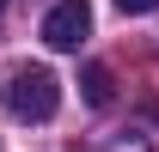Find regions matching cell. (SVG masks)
Listing matches in <instances>:
<instances>
[{"instance_id":"5","label":"cell","mask_w":159,"mask_h":152,"mask_svg":"<svg viewBox=\"0 0 159 152\" xmlns=\"http://www.w3.org/2000/svg\"><path fill=\"white\" fill-rule=\"evenodd\" d=\"M0 6H6V0H0Z\"/></svg>"},{"instance_id":"4","label":"cell","mask_w":159,"mask_h":152,"mask_svg":"<svg viewBox=\"0 0 159 152\" xmlns=\"http://www.w3.org/2000/svg\"><path fill=\"white\" fill-rule=\"evenodd\" d=\"M153 6H159V0H116L122 19H141V12H153Z\"/></svg>"},{"instance_id":"3","label":"cell","mask_w":159,"mask_h":152,"mask_svg":"<svg viewBox=\"0 0 159 152\" xmlns=\"http://www.w3.org/2000/svg\"><path fill=\"white\" fill-rule=\"evenodd\" d=\"M80 85H86V103H92V110H104V103H110V67H104V61H92V67H86V73H80Z\"/></svg>"},{"instance_id":"2","label":"cell","mask_w":159,"mask_h":152,"mask_svg":"<svg viewBox=\"0 0 159 152\" xmlns=\"http://www.w3.org/2000/svg\"><path fill=\"white\" fill-rule=\"evenodd\" d=\"M86 31H92V6H86V0H55V6H49V19H43V43H49L55 55L80 49Z\"/></svg>"},{"instance_id":"1","label":"cell","mask_w":159,"mask_h":152,"mask_svg":"<svg viewBox=\"0 0 159 152\" xmlns=\"http://www.w3.org/2000/svg\"><path fill=\"white\" fill-rule=\"evenodd\" d=\"M0 110L12 122H49L61 110V79L49 67H37V61H12L0 73Z\"/></svg>"}]
</instances>
